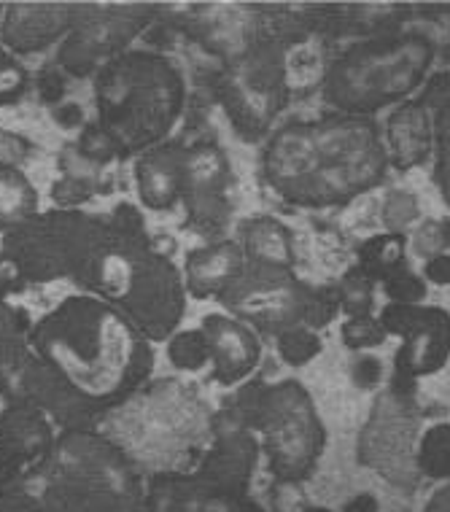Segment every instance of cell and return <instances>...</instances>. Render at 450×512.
I'll return each mask as SVG.
<instances>
[{
    "label": "cell",
    "instance_id": "obj_3",
    "mask_svg": "<svg viewBox=\"0 0 450 512\" xmlns=\"http://www.w3.org/2000/svg\"><path fill=\"white\" fill-rule=\"evenodd\" d=\"M22 87H25V73L0 54V103L17 98Z\"/></svg>",
    "mask_w": 450,
    "mask_h": 512
},
{
    "label": "cell",
    "instance_id": "obj_2",
    "mask_svg": "<svg viewBox=\"0 0 450 512\" xmlns=\"http://www.w3.org/2000/svg\"><path fill=\"white\" fill-rule=\"evenodd\" d=\"M25 464H30L25 453L19 451L14 442L0 437V494L14 486V480H17Z\"/></svg>",
    "mask_w": 450,
    "mask_h": 512
},
{
    "label": "cell",
    "instance_id": "obj_4",
    "mask_svg": "<svg viewBox=\"0 0 450 512\" xmlns=\"http://www.w3.org/2000/svg\"><path fill=\"white\" fill-rule=\"evenodd\" d=\"M27 154L25 141H19L17 135H9L0 130V165L6 168V165H14L19 159Z\"/></svg>",
    "mask_w": 450,
    "mask_h": 512
},
{
    "label": "cell",
    "instance_id": "obj_1",
    "mask_svg": "<svg viewBox=\"0 0 450 512\" xmlns=\"http://www.w3.org/2000/svg\"><path fill=\"white\" fill-rule=\"evenodd\" d=\"M36 203V195L30 192L25 178L14 170H3L0 165V216H19Z\"/></svg>",
    "mask_w": 450,
    "mask_h": 512
}]
</instances>
